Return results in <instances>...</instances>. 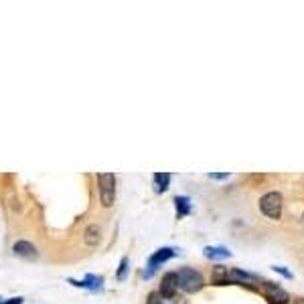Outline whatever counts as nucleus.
<instances>
[{
    "instance_id": "1a4fd4ad",
    "label": "nucleus",
    "mask_w": 304,
    "mask_h": 304,
    "mask_svg": "<svg viewBox=\"0 0 304 304\" xmlns=\"http://www.w3.org/2000/svg\"><path fill=\"white\" fill-rule=\"evenodd\" d=\"M100 239H102V231H100V227H98V225H87L85 231H83V241H85V246L94 248V246L100 244Z\"/></svg>"
},
{
    "instance_id": "2eb2a0df",
    "label": "nucleus",
    "mask_w": 304,
    "mask_h": 304,
    "mask_svg": "<svg viewBox=\"0 0 304 304\" xmlns=\"http://www.w3.org/2000/svg\"><path fill=\"white\" fill-rule=\"evenodd\" d=\"M274 270H276V272H280V274H282V276H286V278H292V274H290L288 270H284V268H280V266H278V268H274Z\"/></svg>"
},
{
    "instance_id": "f3484780",
    "label": "nucleus",
    "mask_w": 304,
    "mask_h": 304,
    "mask_svg": "<svg viewBox=\"0 0 304 304\" xmlns=\"http://www.w3.org/2000/svg\"><path fill=\"white\" fill-rule=\"evenodd\" d=\"M22 302V298H10L8 302H4V304H20Z\"/></svg>"
},
{
    "instance_id": "9b49d317",
    "label": "nucleus",
    "mask_w": 304,
    "mask_h": 304,
    "mask_svg": "<svg viewBox=\"0 0 304 304\" xmlns=\"http://www.w3.org/2000/svg\"><path fill=\"white\" fill-rule=\"evenodd\" d=\"M174 205H176V215L178 217H185V215L191 213V201H189V197H176Z\"/></svg>"
},
{
    "instance_id": "f257e3e1",
    "label": "nucleus",
    "mask_w": 304,
    "mask_h": 304,
    "mask_svg": "<svg viewBox=\"0 0 304 304\" xmlns=\"http://www.w3.org/2000/svg\"><path fill=\"white\" fill-rule=\"evenodd\" d=\"M98 193L100 201L104 207H114L116 201V176L110 172H100L98 174Z\"/></svg>"
},
{
    "instance_id": "0eeeda50",
    "label": "nucleus",
    "mask_w": 304,
    "mask_h": 304,
    "mask_svg": "<svg viewBox=\"0 0 304 304\" xmlns=\"http://www.w3.org/2000/svg\"><path fill=\"white\" fill-rule=\"evenodd\" d=\"M264 290H266V296L268 300H272L274 304H286L290 298H288V292H284L280 286L272 284V282H266L264 284Z\"/></svg>"
},
{
    "instance_id": "ddd939ff",
    "label": "nucleus",
    "mask_w": 304,
    "mask_h": 304,
    "mask_svg": "<svg viewBox=\"0 0 304 304\" xmlns=\"http://www.w3.org/2000/svg\"><path fill=\"white\" fill-rule=\"evenodd\" d=\"M128 264H130V262H128V258H122V260H120V268H118V272H116V278H118L120 282H122V280H126V274H128V270H130V268H128Z\"/></svg>"
},
{
    "instance_id": "20e7f679",
    "label": "nucleus",
    "mask_w": 304,
    "mask_h": 304,
    "mask_svg": "<svg viewBox=\"0 0 304 304\" xmlns=\"http://www.w3.org/2000/svg\"><path fill=\"white\" fill-rule=\"evenodd\" d=\"M174 254H176V252H174L172 248H160V250H156V252L150 256V260H148V270H144L142 278L150 280L152 276H154V272L158 270V266H160V264H164L166 260H170Z\"/></svg>"
},
{
    "instance_id": "9d476101",
    "label": "nucleus",
    "mask_w": 304,
    "mask_h": 304,
    "mask_svg": "<svg viewBox=\"0 0 304 304\" xmlns=\"http://www.w3.org/2000/svg\"><path fill=\"white\" fill-rule=\"evenodd\" d=\"M205 258H209V260H223V258H231V252L227 248H205Z\"/></svg>"
},
{
    "instance_id": "f03ea898",
    "label": "nucleus",
    "mask_w": 304,
    "mask_h": 304,
    "mask_svg": "<svg viewBox=\"0 0 304 304\" xmlns=\"http://www.w3.org/2000/svg\"><path fill=\"white\" fill-rule=\"evenodd\" d=\"M176 274V284H178V288L183 290V292H197V290H201L203 288V276L197 272V270H193V268H180L178 272H174Z\"/></svg>"
},
{
    "instance_id": "7ed1b4c3",
    "label": "nucleus",
    "mask_w": 304,
    "mask_h": 304,
    "mask_svg": "<svg viewBox=\"0 0 304 304\" xmlns=\"http://www.w3.org/2000/svg\"><path fill=\"white\" fill-rule=\"evenodd\" d=\"M260 207L264 211V215H268L270 219H280V215H282V197L278 193H268L260 199Z\"/></svg>"
},
{
    "instance_id": "dca6fc26",
    "label": "nucleus",
    "mask_w": 304,
    "mask_h": 304,
    "mask_svg": "<svg viewBox=\"0 0 304 304\" xmlns=\"http://www.w3.org/2000/svg\"><path fill=\"white\" fill-rule=\"evenodd\" d=\"M211 178H215V180H223V178H229V174H209Z\"/></svg>"
},
{
    "instance_id": "6ab92c4d",
    "label": "nucleus",
    "mask_w": 304,
    "mask_h": 304,
    "mask_svg": "<svg viewBox=\"0 0 304 304\" xmlns=\"http://www.w3.org/2000/svg\"><path fill=\"white\" fill-rule=\"evenodd\" d=\"M302 223H304V217H302Z\"/></svg>"
},
{
    "instance_id": "a211bd4d",
    "label": "nucleus",
    "mask_w": 304,
    "mask_h": 304,
    "mask_svg": "<svg viewBox=\"0 0 304 304\" xmlns=\"http://www.w3.org/2000/svg\"><path fill=\"white\" fill-rule=\"evenodd\" d=\"M296 304H304V300H300V302H296Z\"/></svg>"
},
{
    "instance_id": "39448f33",
    "label": "nucleus",
    "mask_w": 304,
    "mask_h": 304,
    "mask_svg": "<svg viewBox=\"0 0 304 304\" xmlns=\"http://www.w3.org/2000/svg\"><path fill=\"white\" fill-rule=\"evenodd\" d=\"M12 254L14 256H18V258H22V260H39V248L35 246V244H31V241H26V239H18V241H14L12 244Z\"/></svg>"
},
{
    "instance_id": "423d86ee",
    "label": "nucleus",
    "mask_w": 304,
    "mask_h": 304,
    "mask_svg": "<svg viewBox=\"0 0 304 304\" xmlns=\"http://www.w3.org/2000/svg\"><path fill=\"white\" fill-rule=\"evenodd\" d=\"M73 286H77V288H87V290H92V292H102L104 290V278L102 276H96V274H87L81 282H77V280H69Z\"/></svg>"
},
{
    "instance_id": "4468645a",
    "label": "nucleus",
    "mask_w": 304,
    "mask_h": 304,
    "mask_svg": "<svg viewBox=\"0 0 304 304\" xmlns=\"http://www.w3.org/2000/svg\"><path fill=\"white\" fill-rule=\"evenodd\" d=\"M146 304H162V296H160L158 292H154V294H150V296H148Z\"/></svg>"
},
{
    "instance_id": "f8f14e48",
    "label": "nucleus",
    "mask_w": 304,
    "mask_h": 304,
    "mask_svg": "<svg viewBox=\"0 0 304 304\" xmlns=\"http://www.w3.org/2000/svg\"><path fill=\"white\" fill-rule=\"evenodd\" d=\"M154 183L158 185V191H166V189H168V183H170V174L158 172V174H154Z\"/></svg>"
},
{
    "instance_id": "6e6552de",
    "label": "nucleus",
    "mask_w": 304,
    "mask_h": 304,
    "mask_svg": "<svg viewBox=\"0 0 304 304\" xmlns=\"http://www.w3.org/2000/svg\"><path fill=\"white\" fill-rule=\"evenodd\" d=\"M176 290H178V284H176V274L174 272H170V274H166L164 278H162V284H160V296L162 298H172L174 294H176Z\"/></svg>"
}]
</instances>
